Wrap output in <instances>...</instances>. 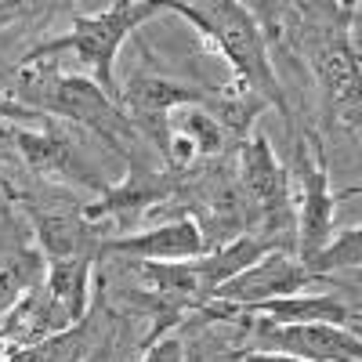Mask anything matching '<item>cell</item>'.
<instances>
[{
  "instance_id": "1",
  "label": "cell",
  "mask_w": 362,
  "mask_h": 362,
  "mask_svg": "<svg viewBox=\"0 0 362 362\" xmlns=\"http://www.w3.org/2000/svg\"><path fill=\"white\" fill-rule=\"evenodd\" d=\"M167 11H174L185 22H192L199 33L225 54V62L235 69V80L247 83L257 98H264V105H276L290 119L283 80L276 76L272 58H268V37H264L257 15H250L247 4H239V0L181 4V0H177V4H167Z\"/></svg>"
},
{
  "instance_id": "2",
  "label": "cell",
  "mask_w": 362,
  "mask_h": 362,
  "mask_svg": "<svg viewBox=\"0 0 362 362\" xmlns=\"http://www.w3.org/2000/svg\"><path fill=\"white\" fill-rule=\"evenodd\" d=\"M167 11V4H153V0H116L98 15H73V29L66 37H54L40 47H29L22 66H37V62H51L62 51H73L83 66H90V80H95L105 95L116 102V54L124 47V40L134 33L141 22H148L153 15Z\"/></svg>"
},
{
  "instance_id": "3",
  "label": "cell",
  "mask_w": 362,
  "mask_h": 362,
  "mask_svg": "<svg viewBox=\"0 0 362 362\" xmlns=\"http://www.w3.org/2000/svg\"><path fill=\"white\" fill-rule=\"evenodd\" d=\"M18 102L29 105L33 112H51V116L73 119L80 127L98 131L116 148L134 134L124 109L95 80L58 73L54 66H47V69L44 66H18Z\"/></svg>"
},
{
  "instance_id": "4",
  "label": "cell",
  "mask_w": 362,
  "mask_h": 362,
  "mask_svg": "<svg viewBox=\"0 0 362 362\" xmlns=\"http://www.w3.org/2000/svg\"><path fill=\"white\" fill-rule=\"evenodd\" d=\"M239 199L247 210L264 218V235L276 243L279 235H293V214H290V170L276 160L272 141L264 134H250L239 148ZM279 250V247H276Z\"/></svg>"
},
{
  "instance_id": "5",
  "label": "cell",
  "mask_w": 362,
  "mask_h": 362,
  "mask_svg": "<svg viewBox=\"0 0 362 362\" xmlns=\"http://www.w3.org/2000/svg\"><path fill=\"white\" fill-rule=\"evenodd\" d=\"M243 329L254 341V351L293 355L305 362H358L362 355L358 334L329 322H268L250 315Z\"/></svg>"
},
{
  "instance_id": "6",
  "label": "cell",
  "mask_w": 362,
  "mask_h": 362,
  "mask_svg": "<svg viewBox=\"0 0 362 362\" xmlns=\"http://www.w3.org/2000/svg\"><path fill=\"white\" fill-rule=\"evenodd\" d=\"M210 98V90L203 87H189V83H177L156 73H134L124 87H119V109L131 119V127L145 131L148 138L156 141V148L167 160V148H170V116L185 105L203 109Z\"/></svg>"
},
{
  "instance_id": "7",
  "label": "cell",
  "mask_w": 362,
  "mask_h": 362,
  "mask_svg": "<svg viewBox=\"0 0 362 362\" xmlns=\"http://www.w3.org/2000/svg\"><path fill=\"white\" fill-rule=\"evenodd\" d=\"M308 283H315L308 276V268L300 264L293 254L286 250H268L261 261H254L250 268H243L239 276L225 279L214 297L218 305H225L228 312L247 315L250 308L264 305V300H279V297H297V290H305ZM206 300V305H210Z\"/></svg>"
},
{
  "instance_id": "8",
  "label": "cell",
  "mask_w": 362,
  "mask_h": 362,
  "mask_svg": "<svg viewBox=\"0 0 362 362\" xmlns=\"http://www.w3.org/2000/svg\"><path fill=\"white\" fill-rule=\"evenodd\" d=\"M297 181H300V206L293 221V243H297V261L305 264L322 250L334 228V206L341 196L329 192V177L322 167V153L308 145V138H297Z\"/></svg>"
},
{
  "instance_id": "9",
  "label": "cell",
  "mask_w": 362,
  "mask_h": 362,
  "mask_svg": "<svg viewBox=\"0 0 362 362\" xmlns=\"http://www.w3.org/2000/svg\"><path fill=\"white\" fill-rule=\"evenodd\" d=\"M315 80L322 90L326 112L344 131H358V51L351 40L334 37L315 54Z\"/></svg>"
},
{
  "instance_id": "10",
  "label": "cell",
  "mask_w": 362,
  "mask_h": 362,
  "mask_svg": "<svg viewBox=\"0 0 362 362\" xmlns=\"http://www.w3.org/2000/svg\"><path fill=\"white\" fill-rule=\"evenodd\" d=\"M69 326L73 322H69L66 308L51 297V290L40 279L4 312L0 337H4V351H18V348H37L40 341H47L54 334H66Z\"/></svg>"
},
{
  "instance_id": "11",
  "label": "cell",
  "mask_w": 362,
  "mask_h": 362,
  "mask_svg": "<svg viewBox=\"0 0 362 362\" xmlns=\"http://www.w3.org/2000/svg\"><path fill=\"white\" fill-rule=\"evenodd\" d=\"M116 254H127V257H141V261H192L206 254L203 243V232L199 221L192 214H177L174 221H163L156 228H145L138 235H124V239H112L109 243Z\"/></svg>"
},
{
  "instance_id": "12",
  "label": "cell",
  "mask_w": 362,
  "mask_h": 362,
  "mask_svg": "<svg viewBox=\"0 0 362 362\" xmlns=\"http://www.w3.org/2000/svg\"><path fill=\"white\" fill-rule=\"evenodd\" d=\"M15 138V148L22 153L25 167L37 170L40 177H51V181H66V185H98L95 174H90L87 167H80V156L76 148L66 134L58 131H11Z\"/></svg>"
},
{
  "instance_id": "13",
  "label": "cell",
  "mask_w": 362,
  "mask_h": 362,
  "mask_svg": "<svg viewBox=\"0 0 362 362\" xmlns=\"http://www.w3.org/2000/svg\"><path fill=\"white\" fill-rule=\"evenodd\" d=\"M174 192V181L153 170H134L119 189H109L98 203H87L80 210V218L87 225H98V221H116V218H131V214H145L153 210L156 203H163Z\"/></svg>"
},
{
  "instance_id": "14",
  "label": "cell",
  "mask_w": 362,
  "mask_h": 362,
  "mask_svg": "<svg viewBox=\"0 0 362 362\" xmlns=\"http://www.w3.org/2000/svg\"><path fill=\"white\" fill-rule=\"evenodd\" d=\"M247 315L268 322H329L358 334V305H344L341 297H279L250 308Z\"/></svg>"
},
{
  "instance_id": "15",
  "label": "cell",
  "mask_w": 362,
  "mask_h": 362,
  "mask_svg": "<svg viewBox=\"0 0 362 362\" xmlns=\"http://www.w3.org/2000/svg\"><path fill=\"white\" fill-rule=\"evenodd\" d=\"M44 286L51 297L66 308L69 322L76 326L87 315V286H90V257H62L47 261L44 268Z\"/></svg>"
},
{
  "instance_id": "16",
  "label": "cell",
  "mask_w": 362,
  "mask_h": 362,
  "mask_svg": "<svg viewBox=\"0 0 362 362\" xmlns=\"http://www.w3.org/2000/svg\"><path fill=\"white\" fill-rule=\"evenodd\" d=\"M170 138H177L196 160L221 156L225 145H228V134L221 131V124L196 105H185L170 116Z\"/></svg>"
},
{
  "instance_id": "17",
  "label": "cell",
  "mask_w": 362,
  "mask_h": 362,
  "mask_svg": "<svg viewBox=\"0 0 362 362\" xmlns=\"http://www.w3.org/2000/svg\"><path fill=\"white\" fill-rule=\"evenodd\" d=\"M90 225L76 214H37V243L44 261H62V257H90L87 247Z\"/></svg>"
},
{
  "instance_id": "18",
  "label": "cell",
  "mask_w": 362,
  "mask_h": 362,
  "mask_svg": "<svg viewBox=\"0 0 362 362\" xmlns=\"http://www.w3.org/2000/svg\"><path fill=\"white\" fill-rule=\"evenodd\" d=\"M358 261H362V232H358V225H351V228L337 232V239H326L322 250L305 261V268L312 279H326L334 272H348V268L358 272Z\"/></svg>"
},
{
  "instance_id": "19",
  "label": "cell",
  "mask_w": 362,
  "mask_h": 362,
  "mask_svg": "<svg viewBox=\"0 0 362 362\" xmlns=\"http://www.w3.org/2000/svg\"><path fill=\"white\" fill-rule=\"evenodd\" d=\"M138 362H185V344H181V337H156L148 341Z\"/></svg>"
},
{
  "instance_id": "20",
  "label": "cell",
  "mask_w": 362,
  "mask_h": 362,
  "mask_svg": "<svg viewBox=\"0 0 362 362\" xmlns=\"http://www.w3.org/2000/svg\"><path fill=\"white\" fill-rule=\"evenodd\" d=\"M0 119H22V124H33V119H40V112H33L29 105H22L18 98L0 95Z\"/></svg>"
},
{
  "instance_id": "21",
  "label": "cell",
  "mask_w": 362,
  "mask_h": 362,
  "mask_svg": "<svg viewBox=\"0 0 362 362\" xmlns=\"http://www.w3.org/2000/svg\"><path fill=\"white\" fill-rule=\"evenodd\" d=\"M232 358H239V355H228V351L218 348V344H206V348H196L185 362H232Z\"/></svg>"
},
{
  "instance_id": "22",
  "label": "cell",
  "mask_w": 362,
  "mask_h": 362,
  "mask_svg": "<svg viewBox=\"0 0 362 362\" xmlns=\"http://www.w3.org/2000/svg\"><path fill=\"white\" fill-rule=\"evenodd\" d=\"M239 362H305V358H293V355H276V351H247V355H239Z\"/></svg>"
},
{
  "instance_id": "23",
  "label": "cell",
  "mask_w": 362,
  "mask_h": 362,
  "mask_svg": "<svg viewBox=\"0 0 362 362\" xmlns=\"http://www.w3.org/2000/svg\"><path fill=\"white\" fill-rule=\"evenodd\" d=\"M8 362H44V348H18V351H8Z\"/></svg>"
},
{
  "instance_id": "24",
  "label": "cell",
  "mask_w": 362,
  "mask_h": 362,
  "mask_svg": "<svg viewBox=\"0 0 362 362\" xmlns=\"http://www.w3.org/2000/svg\"><path fill=\"white\" fill-rule=\"evenodd\" d=\"M0 362H8V351H0Z\"/></svg>"
},
{
  "instance_id": "25",
  "label": "cell",
  "mask_w": 362,
  "mask_h": 362,
  "mask_svg": "<svg viewBox=\"0 0 362 362\" xmlns=\"http://www.w3.org/2000/svg\"><path fill=\"white\" fill-rule=\"evenodd\" d=\"M0 177H4V167H0Z\"/></svg>"
}]
</instances>
